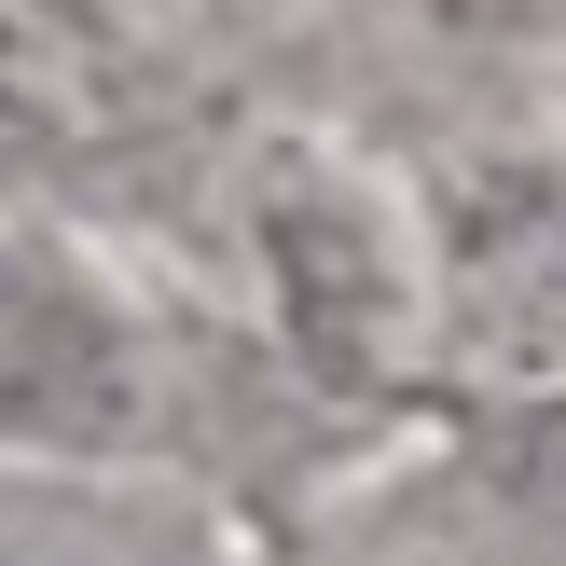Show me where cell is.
I'll use <instances>...</instances> for the list:
<instances>
[{
	"label": "cell",
	"mask_w": 566,
	"mask_h": 566,
	"mask_svg": "<svg viewBox=\"0 0 566 566\" xmlns=\"http://www.w3.org/2000/svg\"><path fill=\"white\" fill-rule=\"evenodd\" d=\"M125 332L42 263H0V429H125Z\"/></svg>",
	"instance_id": "6da1fadb"
},
{
	"label": "cell",
	"mask_w": 566,
	"mask_h": 566,
	"mask_svg": "<svg viewBox=\"0 0 566 566\" xmlns=\"http://www.w3.org/2000/svg\"><path fill=\"white\" fill-rule=\"evenodd\" d=\"M111 97V42L83 0H0V111L14 125H83Z\"/></svg>",
	"instance_id": "7a4b0ae2"
},
{
	"label": "cell",
	"mask_w": 566,
	"mask_h": 566,
	"mask_svg": "<svg viewBox=\"0 0 566 566\" xmlns=\"http://www.w3.org/2000/svg\"><path fill=\"white\" fill-rule=\"evenodd\" d=\"M525 484H553V497H566V415H539V429H525Z\"/></svg>",
	"instance_id": "3957f363"
}]
</instances>
